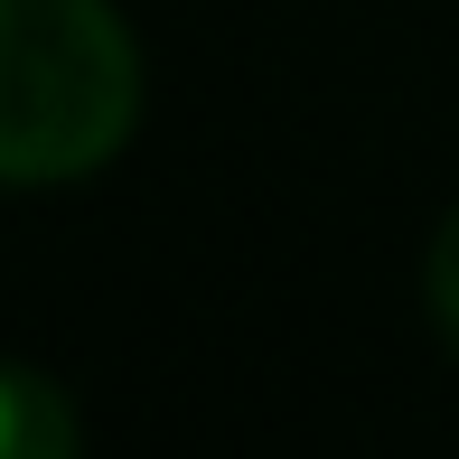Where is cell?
<instances>
[{"instance_id":"obj_1","label":"cell","mask_w":459,"mask_h":459,"mask_svg":"<svg viewBox=\"0 0 459 459\" xmlns=\"http://www.w3.org/2000/svg\"><path fill=\"white\" fill-rule=\"evenodd\" d=\"M132 113L141 48L113 0H0V187L103 169Z\"/></svg>"},{"instance_id":"obj_2","label":"cell","mask_w":459,"mask_h":459,"mask_svg":"<svg viewBox=\"0 0 459 459\" xmlns=\"http://www.w3.org/2000/svg\"><path fill=\"white\" fill-rule=\"evenodd\" d=\"M75 441H85V422L66 394L29 366H0V459H66Z\"/></svg>"},{"instance_id":"obj_3","label":"cell","mask_w":459,"mask_h":459,"mask_svg":"<svg viewBox=\"0 0 459 459\" xmlns=\"http://www.w3.org/2000/svg\"><path fill=\"white\" fill-rule=\"evenodd\" d=\"M422 290H431V319L459 338V216H441V235H431V263H422Z\"/></svg>"}]
</instances>
